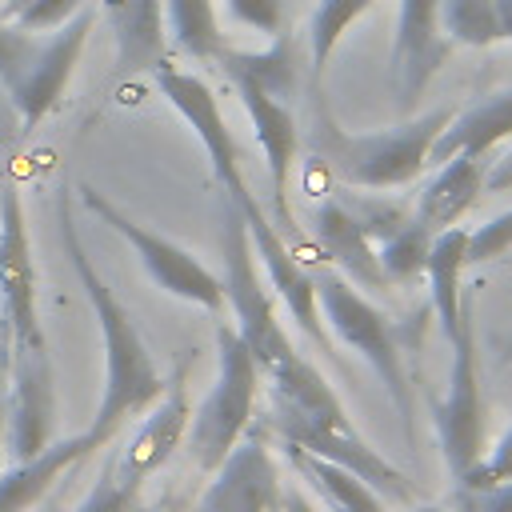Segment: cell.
<instances>
[{
	"instance_id": "cell-1",
	"label": "cell",
	"mask_w": 512,
	"mask_h": 512,
	"mask_svg": "<svg viewBox=\"0 0 512 512\" xmlns=\"http://www.w3.org/2000/svg\"><path fill=\"white\" fill-rule=\"evenodd\" d=\"M220 256H224V300L232 308L236 332L248 344L260 380H268V424L280 444H296L312 456H324L348 472H356L368 488H376L388 500L416 504V488L408 476L388 464L352 424L344 412L336 388L320 376V368L296 348L284 320L272 308V292L260 276L248 228L240 212L224 200V224H220Z\"/></svg>"
},
{
	"instance_id": "cell-2",
	"label": "cell",
	"mask_w": 512,
	"mask_h": 512,
	"mask_svg": "<svg viewBox=\"0 0 512 512\" xmlns=\"http://www.w3.org/2000/svg\"><path fill=\"white\" fill-rule=\"evenodd\" d=\"M56 224H60V240H64V256L80 280V292L92 304L96 328H100V352H104V380H100V400L96 412L88 420V436L96 448H108L120 428L148 412L160 392H164V376L136 328V320L128 316V308L120 304V296L112 292V284L100 276V268L92 264L88 248L80 244V228H76V212H72V192H60L56 200Z\"/></svg>"
},
{
	"instance_id": "cell-3",
	"label": "cell",
	"mask_w": 512,
	"mask_h": 512,
	"mask_svg": "<svg viewBox=\"0 0 512 512\" xmlns=\"http://www.w3.org/2000/svg\"><path fill=\"white\" fill-rule=\"evenodd\" d=\"M452 112L456 108H432L416 120H404V124H392L380 132H348L324 108H316L312 152L348 188H368V192L404 188L424 172L432 140L452 120Z\"/></svg>"
},
{
	"instance_id": "cell-4",
	"label": "cell",
	"mask_w": 512,
	"mask_h": 512,
	"mask_svg": "<svg viewBox=\"0 0 512 512\" xmlns=\"http://www.w3.org/2000/svg\"><path fill=\"white\" fill-rule=\"evenodd\" d=\"M92 28L96 8L88 4L56 32H28L16 20H0V84L24 128H36L48 112H56Z\"/></svg>"
},
{
	"instance_id": "cell-5",
	"label": "cell",
	"mask_w": 512,
	"mask_h": 512,
	"mask_svg": "<svg viewBox=\"0 0 512 512\" xmlns=\"http://www.w3.org/2000/svg\"><path fill=\"white\" fill-rule=\"evenodd\" d=\"M260 368L240 340L232 320H220L216 328V384L200 400V408L188 420L184 444L200 472H216L220 460L244 440V432L256 424V392H260Z\"/></svg>"
},
{
	"instance_id": "cell-6",
	"label": "cell",
	"mask_w": 512,
	"mask_h": 512,
	"mask_svg": "<svg viewBox=\"0 0 512 512\" xmlns=\"http://www.w3.org/2000/svg\"><path fill=\"white\" fill-rule=\"evenodd\" d=\"M316 280V300H320V320L332 336H340L356 356L368 360V368L376 372V380L384 384L392 408L404 420V436L412 440V384H408V368H404V352H400V336L396 324L340 272H320Z\"/></svg>"
},
{
	"instance_id": "cell-7",
	"label": "cell",
	"mask_w": 512,
	"mask_h": 512,
	"mask_svg": "<svg viewBox=\"0 0 512 512\" xmlns=\"http://www.w3.org/2000/svg\"><path fill=\"white\" fill-rule=\"evenodd\" d=\"M452 344V368L444 396L432 400V424L440 440V456L448 464V476L456 488H464L468 472L484 456V388H480V352H476V320H472V292H464L460 304V328L448 340Z\"/></svg>"
},
{
	"instance_id": "cell-8",
	"label": "cell",
	"mask_w": 512,
	"mask_h": 512,
	"mask_svg": "<svg viewBox=\"0 0 512 512\" xmlns=\"http://www.w3.org/2000/svg\"><path fill=\"white\" fill-rule=\"evenodd\" d=\"M76 196H80V204H84L100 224H108V228L136 252L140 268L152 276V284H156L160 292H168V296H176V300H188V304H196V308H208V312H216V316L228 308V300H224V276H216L208 264H200L184 244H176V240L152 232L148 224L132 220L120 204H112V200H108L104 192H96L92 184H80Z\"/></svg>"
},
{
	"instance_id": "cell-9",
	"label": "cell",
	"mask_w": 512,
	"mask_h": 512,
	"mask_svg": "<svg viewBox=\"0 0 512 512\" xmlns=\"http://www.w3.org/2000/svg\"><path fill=\"white\" fill-rule=\"evenodd\" d=\"M36 256L16 184H0V348L4 364L16 356L48 352L36 296Z\"/></svg>"
},
{
	"instance_id": "cell-10",
	"label": "cell",
	"mask_w": 512,
	"mask_h": 512,
	"mask_svg": "<svg viewBox=\"0 0 512 512\" xmlns=\"http://www.w3.org/2000/svg\"><path fill=\"white\" fill-rule=\"evenodd\" d=\"M152 80H156V88H160V96L180 112V120L196 132V140H200V148H204V156H208V164H212V180H216V192L240 212L244 204H252L256 196H252V188H248V180H244V168H240V144H236V136H232V128H228V120H224V112H220V100H216V92L208 88V80L204 76H196V72H184V68H176V64H160L156 72H152Z\"/></svg>"
},
{
	"instance_id": "cell-11",
	"label": "cell",
	"mask_w": 512,
	"mask_h": 512,
	"mask_svg": "<svg viewBox=\"0 0 512 512\" xmlns=\"http://www.w3.org/2000/svg\"><path fill=\"white\" fill-rule=\"evenodd\" d=\"M244 228H248V240H252V252H256V264H260V276L264 284L280 296L284 312L292 316V324L320 348L332 356V332L324 328L320 320V300H316V280L308 276V268L292 256L288 240L280 236V228L272 224V216L264 212L260 200H252L244 212H240Z\"/></svg>"
},
{
	"instance_id": "cell-12",
	"label": "cell",
	"mask_w": 512,
	"mask_h": 512,
	"mask_svg": "<svg viewBox=\"0 0 512 512\" xmlns=\"http://www.w3.org/2000/svg\"><path fill=\"white\" fill-rule=\"evenodd\" d=\"M280 496V468L268 452L264 424H252L244 440L220 460L192 512H280Z\"/></svg>"
},
{
	"instance_id": "cell-13",
	"label": "cell",
	"mask_w": 512,
	"mask_h": 512,
	"mask_svg": "<svg viewBox=\"0 0 512 512\" xmlns=\"http://www.w3.org/2000/svg\"><path fill=\"white\" fill-rule=\"evenodd\" d=\"M248 120H252V132L264 148V160H268V176H272V224H280V236L292 232V204H288V176H292V164H296V152H300V120L292 112L288 100L272 96L268 88H260L256 80L248 76H228Z\"/></svg>"
},
{
	"instance_id": "cell-14",
	"label": "cell",
	"mask_w": 512,
	"mask_h": 512,
	"mask_svg": "<svg viewBox=\"0 0 512 512\" xmlns=\"http://www.w3.org/2000/svg\"><path fill=\"white\" fill-rule=\"evenodd\" d=\"M12 408L4 412V444L16 460L44 452L56 440V376L52 352H32L8 360Z\"/></svg>"
},
{
	"instance_id": "cell-15",
	"label": "cell",
	"mask_w": 512,
	"mask_h": 512,
	"mask_svg": "<svg viewBox=\"0 0 512 512\" xmlns=\"http://www.w3.org/2000/svg\"><path fill=\"white\" fill-rule=\"evenodd\" d=\"M448 36L440 28V0H400L396 36H392V92L404 108H412L448 56Z\"/></svg>"
},
{
	"instance_id": "cell-16",
	"label": "cell",
	"mask_w": 512,
	"mask_h": 512,
	"mask_svg": "<svg viewBox=\"0 0 512 512\" xmlns=\"http://www.w3.org/2000/svg\"><path fill=\"white\" fill-rule=\"evenodd\" d=\"M192 408H188V388H184V368L176 372V380L164 384L160 400L148 408V416L132 428V436L124 440L120 456L112 460L116 472H124L136 484H148L180 448L184 432H188Z\"/></svg>"
},
{
	"instance_id": "cell-17",
	"label": "cell",
	"mask_w": 512,
	"mask_h": 512,
	"mask_svg": "<svg viewBox=\"0 0 512 512\" xmlns=\"http://www.w3.org/2000/svg\"><path fill=\"white\" fill-rule=\"evenodd\" d=\"M312 232H316V244L324 248V256L336 264V272L344 280H352L356 288H368V292H388L392 288L384 268H380L372 232L344 208V200H320L312 208Z\"/></svg>"
},
{
	"instance_id": "cell-18",
	"label": "cell",
	"mask_w": 512,
	"mask_h": 512,
	"mask_svg": "<svg viewBox=\"0 0 512 512\" xmlns=\"http://www.w3.org/2000/svg\"><path fill=\"white\" fill-rule=\"evenodd\" d=\"M100 12L112 24L116 72L124 80L140 72H156L168 60L164 0H100Z\"/></svg>"
},
{
	"instance_id": "cell-19",
	"label": "cell",
	"mask_w": 512,
	"mask_h": 512,
	"mask_svg": "<svg viewBox=\"0 0 512 512\" xmlns=\"http://www.w3.org/2000/svg\"><path fill=\"white\" fill-rule=\"evenodd\" d=\"M512 136V88L488 92L484 100L452 112V120L440 128V136L432 140L428 164H444V160H488V152L496 144H504Z\"/></svg>"
},
{
	"instance_id": "cell-20",
	"label": "cell",
	"mask_w": 512,
	"mask_h": 512,
	"mask_svg": "<svg viewBox=\"0 0 512 512\" xmlns=\"http://www.w3.org/2000/svg\"><path fill=\"white\" fill-rule=\"evenodd\" d=\"M92 452H100L92 444V436L88 432H76L68 440H52L44 452H36L28 460H16L0 476V512H32L52 492V484L68 468H76L84 456H92Z\"/></svg>"
},
{
	"instance_id": "cell-21",
	"label": "cell",
	"mask_w": 512,
	"mask_h": 512,
	"mask_svg": "<svg viewBox=\"0 0 512 512\" xmlns=\"http://www.w3.org/2000/svg\"><path fill=\"white\" fill-rule=\"evenodd\" d=\"M488 180V160H444L436 164V176L416 196V220L436 236L444 228H456V220L480 200Z\"/></svg>"
},
{
	"instance_id": "cell-22",
	"label": "cell",
	"mask_w": 512,
	"mask_h": 512,
	"mask_svg": "<svg viewBox=\"0 0 512 512\" xmlns=\"http://www.w3.org/2000/svg\"><path fill=\"white\" fill-rule=\"evenodd\" d=\"M464 268H468V232L464 228H444L432 236V248L424 256V276H428V296L436 324L444 340L456 336L460 328V304H464Z\"/></svg>"
},
{
	"instance_id": "cell-23",
	"label": "cell",
	"mask_w": 512,
	"mask_h": 512,
	"mask_svg": "<svg viewBox=\"0 0 512 512\" xmlns=\"http://www.w3.org/2000/svg\"><path fill=\"white\" fill-rule=\"evenodd\" d=\"M280 448H284L288 464L312 484V492H320V500L328 508H336V512H388L384 496L376 488H368L356 472H348V468H340V464H332L324 456H312V452H304L296 444H280Z\"/></svg>"
},
{
	"instance_id": "cell-24",
	"label": "cell",
	"mask_w": 512,
	"mask_h": 512,
	"mask_svg": "<svg viewBox=\"0 0 512 512\" xmlns=\"http://www.w3.org/2000/svg\"><path fill=\"white\" fill-rule=\"evenodd\" d=\"M216 64L232 76H248V80H256L260 88H268L272 96H280V100H288L292 96V88H296V56H292V40L288 36H276L268 48H260V52H248V48H224L220 56H216Z\"/></svg>"
},
{
	"instance_id": "cell-25",
	"label": "cell",
	"mask_w": 512,
	"mask_h": 512,
	"mask_svg": "<svg viewBox=\"0 0 512 512\" xmlns=\"http://www.w3.org/2000/svg\"><path fill=\"white\" fill-rule=\"evenodd\" d=\"M164 28L172 44L192 60H216L228 48L212 0H164Z\"/></svg>"
},
{
	"instance_id": "cell-26",
	"label": "cell",
	"mask_w": 512,
	"mask_h": 512,
	"mask_svg": "<svg viewBox=\"0 0 512 512\" xmlns=\"http://www.w3.org/2000/svg\"><path fill=\"white\" fill-rule=\"evenodd\" d=\"M428 248H432V232L416 216H408L392 232H384L376 240V256H380V268H384L388 284H412L416 276H424Z\"/></svg>"
},
{
	"instance_id": "cell-27",
	"label": "cell",
	"mask_w": 512,
	"mask_h": 512,
	"mask_svg": "<svg viewBox=\"0 0 512 512\" xmlns=\"http://www.w3.org/2000/svg\"><path fill=\"white\" fill-rule=\"evenodd\" d=\"M376 0H320L312 20H308V52H312V76L320 80L336 44L344 40V32L372 8Z\"/></svg>"
},
{
	"instance_id": "cell-28",
	"label": "cell",
	"mask_w": 512,
	"mask_h": 512,
	"mask_svg": "<svg viewBox=\"0 0 512 512\" xmlns=\"http://www.w3.org/2000/svg\"><path fill=\"white\" fill-rule=\"evenodd\" d=\"M440 28H444L448 44H464V48L500 44L492 0H440Z\"/></svg>"
},
{
	"instance_id": "cell-29",
	"label": "cell",
	"mask_w": 512,
	"mask_h": 512,
	"mask_svg": "<svg viewBox=\"0 0 512 512\" xmlns=\"http://www.w3.org/2000/svg\"><path fill=\"white\" fill-rule=\"evenodd\" d=\"M140 500H144V484L116 472V464L108 460L104 472L96 476V484L88 488V496L72 512H140Z\"/></svg>"
},
{
	"instance_id": "cell-30",
	"label": "cell",
	"mask_w": 512,
	"mask_h": 512,
	"mask_svg": "<svg viewBox=\"0 0 512 512\" xmlns=\"http://www.w3.org/2000/svg\"><path fill=\"white\" fill-rule=\"evenodd\" d=\"M496 484H512V424L504 428V436L496 440V448L484 452L480 464L468 472L460 496H472V492H484V488H496Z\"/></svg>"
},
{
	"instance_id": "cell-31",
	"label": "cell",
	"mask_w": 512,
	"mask_h": 512,
	"mask_svg": "<svg viewBox=\"0 0 512 512\" xmlns=\"http://www.w3.org/2000/svg\"><path fill=\"white\" fill-rule=\"evenodd\" d=\"M508 252H512V208L484 220L476 232H468V264H488Z\"/></svg>"
},
{
	"instance_id": "cell-32",
	"label": "cell",
	"mask_w": 512,
	"mask_h": 512,
	"mask_svg": "<svg viewBox=\"0 0 512 512\" xmlns=\"http://www.w3.org/2000/svg\"><path fill=\"white\" fill-rule=\"evenodd\" d=\"M232 20H240L244 28L276 40L284 36V0H228Z\"/></svg>"
},
{
	"instance_id": "cell-33",
	"label": "cell",
	"mask_w": 512,
	"mask_h": 512,
	"mask_svg": "<svg viewBox=\"0 0 512 512\" xmlns=\"http://www.w3.org/2000/svg\"><path fill=\"white\" fill-rule=\"evenodd\" d=\"M84 8V0H32L28 8H20L12 20L28 32H56L60 24H68L76 12Z\"/></svg>"
},
{
	"instance_id": "cell-34",
	"label": "cell",
	"mask_w": 512,
	"mask_h": 512,
	"mask_svg": "<svg viewBox=\"0 0 512 512\" xmlns=\"http://www.w3.org/2000/svg\"><path fill=\"white\" fill-rule=\"evenodd\" d=\"M472 500H476V512H512V484L472 492Z\"/></svg>"
},
{
	"instance_id": "cell-35",
	"label": "cell",
	"mask_w": 512,
	"mask_h": 512,
	"mask_svg": "<svg viewBox=\"0 0 512 512\" xmlns=\"http://www.w3.org/2000/svg\"><path fill=\"white\" fill-rule=\"evenodd\" d=\"M484 184H488L492 192H504V188H512V152L488 168V180H484Z\"/></svg>"
},
{
	"instance_id": "cell-36",
	"label": "cell",
	"mask_w": 512,
	"mask_h": 512,
	"mask_svg": "<svg viewBox=\"0 0 512 512\" xmlns=\"http://www.w3.org/2000/svg\"><path fill=\"white\" fill-rule=\"evenodd\" d=\"M280 512H316V504H312L300 488H288V492L280 496Z\"/></svg>"
},
{
	"instance_id": "cell-37",
	"label": "cell",
	"mask_w": 512,
	"mask_h": 512,
	"mask_svg": "<svg viewBox=\"0 0 512 512\" xmlns=\"http://www.w3.org/2000/svg\"><path fill=\"white\" fill-rule=\"evenodd\" d=\"M496 4V28H500V40H512V0H492Z\"/></svg>"
},
{
	"instance_id": "cell-38",
	"label": "cell",
	"mask_w": 512,
	"mask_h": 512,
	"mask_svg": "<svg viewBox=\"0 0 512 512\" xmlns=\"http://www.w3.org/2000/svg\"><path fill=\"white\" fill-rule=\"evenodd\" d=\"M28 4H32V0H4V4H0V20H12V16H16L20 8H28Z\"/></svg>"
},
{
	"instance_id": "cell-39",
	"label": "cell",
	"mask_w": 512,
	"mask_h": 512,
	"mask_svg": "<svg viewBox=\"0 0 512 512\" xmlns=\"http://www.w3.org/2000/svg\"><path fill=\"white\" fill-rule=\"evenodd\" d=\"M500 360H504V364H512V332H508V336H504V344H500Z\"/></svg>"
},
{
	"instance_id": "cell-40",
	"label": "cell",
	"mask_w": 512,
	"mask_h": 512,
	"mask_svg": "<svg viewBox=\"0 0 512 512\" xmlns=\"http://www.w3.org/2000/svg\"><path fill=\"white\" fill-rule=\"evenodd\" d=\"M412 512H444L440 504H412Z\"/></svg>"
},
{
	"instance_id": "cell-41",
	"label": "cell",
	"mask_w": 512,
	"mask_h": 512,
	"mask_svg": "<svg viewBox=\"0 0 512 512\" xmlns=\"http://www.w3.org/2000/svg\"><path fill=\"white\" fill-rule=\"evenodd\" d=\"M0 452H4V404H0Z\"/></svg>"
},
{
	"instance_id": "cell-42",
	"label": "cell",
	"mask_w": 512,
	"mask_h": 512,
	"mask_svg": "<svg viewBox=\"0 0 512 512\" xmlns=\"http://www.w3.org/2000/svg\"><path fill=\"white\" fill-rule=\"evenodd\" d=\"M164 512H180V508H164Z\"/></svg>"
},
{
	"instance_id": "cell-43",
	"label": "cell",
	"mask_w": 512,
	"mask_h": 512,
	"mask_svg": "<svg viewBox=\"0 0 512 512\" xmlns=\"http://www.w3.org/2000/svg\"><path fill=\"white\" fill-rule=\"evenodd\" d=\"M0 184H4V180H0Z\"/></svg>"
}]
</instances>
